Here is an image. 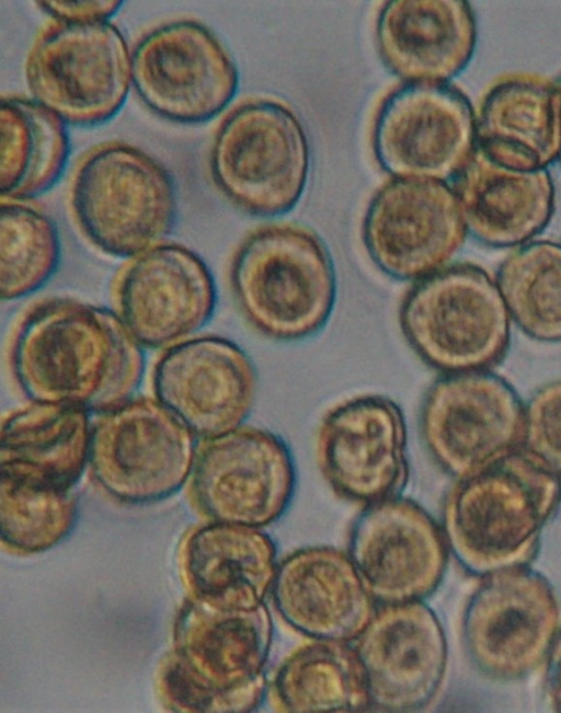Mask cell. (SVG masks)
<instances>
[{
    "mask_svg": "<svg viewBox=\"0 0 561 713\" xmlns=\"http://www.w3.org/2000/svg\"><path fill=\"white\" fill-rule=\"evenodd\" d=\"M142 348L116 312L54 298L18 324L10 365L31 402L101 414L134 396L145 373Z\"/></svg>",
    "mask_w": 561,
    "mask_h": 713,
    "instance_id": "obj_1",
    "label": "cell"
},
{
    "mask_svg": "<svg viewBox=\"0 0 561 713\" xmlns=\"http://www.w3.org/2000/svg\"><path fill=\"white\" fill-rule=\"evenodd\" d=\"M561 501V476L522 448L458 480L442 529L459 565L473 576L526 566Z\"/></svg>",
    "mask_w": 561,
    "mask_h": 713,
    "instance_id": "obj_2",
    "label": "cell"
},
{
    "mask_svg": "<svg viewBox=\"0 0 561 713\" xmlns=\"http://www.w3.org/2000/svg\"><path fill=\"white\" fill-rule=\"evenodd\" d=\"M229 274L241 313L268 338H308L334 310L333 258L320 235L302 225L273 223L253 231L237 249Z\"/></svg>",
    "mask_w": 561,
    "mask_h": 713,
    "instance_id": "obj_3",
    "label": "cell"
},
{
    "mask_svg": "<svg viewBox=\"0 0 561 713\" xmlns=\"http://www.w3.org/2000/svg\"><path fill=\"white\" fill-rule=\"evenodd\" d=\"M70 204L90 243L123 258L163 243L178 211L170 172L149 153L121 141L98 146L81 160Z\"/></svg>",
    "mask_w": 561,
    "mask_h": 713,
    "instance_id": "obj_4",
    "label": "cell"
},
{
    "mask_svg": "<svg viewBox=\"0 0 561 713\" xmlns=\"http://www.w3.org/2000/svg\"><path fill=\"white\" fill-rule=\"evenodd\" d=\"M211 179L249 215L273 218L299 203L308 184L310 149L296 113L274 99H252L222 119L209 154Z\"/></svg>",
    "mask_w": 561,
    "mask_h": 713,
    "instance_id": "obj_5",
    "label": "cell"
},
{
    "mask_svg": "<svg viewBox=\"0 0 561 713\" xmlns=\"http://www.w3.org/2000/svg\"><path fill=\"white\" fill-rule=\"evenodd\" d=\"M510 321L497 283L471 264L445 266L417 280L399 310L411 348L445 375L495 365L508 345Z\"/></svg>",
    "mask_w": 561,
    "mask_h": 713,
    "instance_id": "obj_6",
    "label": "cell"
},
{
    "mask_svg": "<svg viewBox=\"0 0 561 713\" xmlns=\"http://www.w3.org/2000/svg\"><path fill=\"white\" fill-rule=\"evenodd\" d=\"M199 611L203 620L195 607L181 620L180 660L167 672L170 693L194 710L259 708L267 691L264 667L273 640L267 607L232 610L206 601Z\"/></svg>",
    "mask_w": 561,
    "mask_h": 713,
    "instance_id": "obj_7",
    "label": "cell"
},
{
    "mask_svg": "<svg viewBox=\"0 0 561 713\" xmlns=\"http://www.w3.org/2000/svg\"><path fill=\"white\" fill-rule=\"evenodd\" d=\"M25 78L34 100L65 123L95 126L123 107L131 85V54L110 21H54L31 47Z\"/></svg>",
    "mask_w": 561,
    "mask_h": 713,
    "instance_id": "obj_8",
    "label": "cell"
},
{
    "mask_svg": "<svg viewBox=\"0 0 561 713\" xmlns=\"http://www.w3.org/2000/svg\"><path fill=\"white\" fill-rule=\"evenodd\" d=\"M196 439L158 400L133 396L98 414L89 465L116 499L150 503L175 493L191 476Z\"/></svg>",
    "mask_w": 561,
    "mask_h": 713,
    "instance_id": "obj_9",
    "label": "cell"
},
{
    "mask_svg": "<svg viewBox=\"0 0 561 713\" xmlns=\"http://www.w3.org/2000/svg\"><path fill=\"white\" fill-rule=\"evenodd\" d=\"M131 84L156 115L205 123L233 100L239 73L228 49L199 21L183 19L146 33L131 51Z\"/></svg>",
    "mask_w": 561,
    "mask_h": 713,
    "instance_id": "obj_10",
    "label": "cell"
},
{
    "mask_svg": "<svg viewBox=\"0 0 561 713\" xmlns=\"http://www.w3.org/2000/svg\"><path fill=\"white\" fill-rule=\"evenodd\" d=\"M559 620L558 598L543 575L527 565L496 571L483 576L466 606L465 646L488 677L518 680L548 656Z\"/></svg>",
    "mask_w": 561,
    "mask_h": 713,
    "instance_id": "obj_11",
    "label": "cell"
},
{
    "mask_svg": "<svg viewBox=\"0 0 561 713\" xmlns=\"http://www.w3.org/2000/svg\"><path fill=\"white\" fill-rule=\"evenodd\" d=\"M295 487L291 451L271 430L242 425L197 448L191 495L211 521L262 529L286 513Z\"/></svg>",
    "mask_w": 561,
    "mask_h": 713,
    "instance_id": "obj_12",
    "label": "cell"
},
{
    "mask_svg": "<svg viewBox=\"0 0 561 713\" xmlns=\"http://www.w3.org/2000/svg\"><path fill=\"white\" fill-rule=\"evenodd\" d=\"M523 423L514 389L485 370L445 375L427 390L420 412L428 452L457 480L519 449Z\"/></svg>",
    "mask_w": 561,
    "mask_h": 713,
    "instance_id": "obj_13",
    "label": "cell"
},
{
    "mask_svg": "<svg viewBox=\"0 0 561 713\" xmlns=\"http://www.w3.org/2000/svg\"><path fill=\"white\" fill-rule=\"evenodd\" d=\"M477 146L467 97L447 83H407L382 101L373 129L377 162L394 179L446 182Z\"/></svg>",
    "mask_w": 561,
    "mask_h": 713,
    "instance_id": "obj_14",
    "label": "cell"
},
{
    "mask_svg": "<svg viewBox=\"0 0 561 713\" xmlns=\"http://www.w3.org/2000/svg\"><path fill=\"white\" fill-rule=\"evenodd\" d=\"M467 227L446 182L393 179L374 195L362 234L374 264L398 280H420L447 266Z\"/></svg>",
    "mask_w": 561,
    "mask_h": 713,
    "instance_id": "obj_15",
    "label": "cell"
},
{
    "mask_svg": "<svg viewBox=\"0 0 561 713\" xmlns=\"http://www.w3.org/2000/svg\"><path fill=\"white\" fill-rule=\"evenodd\" d=\"M116 313L146 348L168 349L192 338L213 318L215 279L202 257L163 242L134 257L113 281Z\"/></svg>",
    "mask_w": 561,
    "mask_h": 713,
    "instance_id": "obj_16",
    "label": "cell"
},
{
    "mask_svg": "<svg viewBox=\"0 0 561 713\" xmlns=\"http://www.w3.org/2000/svg\"><path fill=\"white\" fill-rule=\"evenodd\" d=\"M316 455L324 480L346 501L366 506L400 496L409 478L401 407L381 394L339 403L320 422Z\"/></svg>",
    "mask_w": 561,
    "mask_h": 713,
    "instance_id": "obj_17",
    "label": "cell"
},
{
    "mask_svg": "<svg viewBox=\"0 0 561 713\" xmlns=\"http://www.w3.org/2000/svg\"><path fill=\"white\" fill-rule=\"evenodd\" d=\"M348 555L376 602L423 601L439 586L449 549L435 519L400 496L366 505L350 533Z\"/></svg>",
    "mask_w": 561,
    "mask_h": 713,
    "instance_id": "obj_18",
    "label": "cell"
},
{
    "mask_svg": "<svg viewBox=\"0 0 561 713\" xmlns=\"http://www.w3.org/2000/svg\"><path fill=\"white\" fill-rule=\"evenodd\" d=\"M152 390L156 400L206 440L243 425L255 402L257 377L241 347L206 335L163 352L152 370Z\"/></svg>",
    "mask_w": 561,
    "mask_h": 713,
    "instance_id": "obj_19",
    "label": "cell"
},
{
    "mask_svg": "<svg viewBox=\"0 0 561 713\" xmlns=\"http://www.w3.org/2000/svg\"><path fill=\"white\" fill-rule=\"evenodd\" d=\"M356 640L371 708L414 712L433 701L446 671L447 642L427 605H383Z\"/></svg>",
    "mask_w": 561,
    "mask_h": 713,
    "instance_id": "obj_20",
    "label": "cell"
},
{
    "mask_svg": "<svg viewBox=\"0 0 561 713\" xmlns=\"http://www.w3.org/2000/svg\"><path fill=\"white\" fill-rule=\"evenodd\" d=\"M272 596L279 616L312 640H356L375 613L348 553L332 547H308L277 566Z\"/></svg>",
    "mask_w": 561,
    "mask_h": 713,
    "instance_id": "obj_21",
    "label": "cell"
},
{
    "mask_svg": "<svg viewBox=\"0 0 561 713\" xmlns=\"http://www.w3.org/2000/svg\"><path fill=\"white\" fill-rule=\"evenodd\" d=\"M470 5L456 0H393L376 23L386 68L407 83H446L470 61L476 45Z\"/></svg>",
    "mask_w": 561,
    "mask_h": 713,
    "instance_id": "obj_22",
    "label": "cell"
},
{
    "mask_svg": "<svg viewBox=\"0 0 561 713\" xmlns=\"http://www.w3.org/2000/svg\"><path fill=\"white\" fill-rule=\"evenodd\" d=\"M467 230L492 246L527 242L548 223L554 202L546 169L503 164L476 146L454 186Z\"/></svg>",
    "mask_w": 561,
    "mask_h": 713,
    "instance_id": "obj_23",
    "label": "cell"
},
{
    "mask_svg": "<svg viewBox=\"0 0 561 713\" xmlns=\"http://www.w3.org/2000/svg\"><path fill=\"white\" fill-rule=\"evenodd\" d=\"M183 553L197 590L215 607L254 609L272 591L276 547L261 528L211 521L188 534Z\"/></svg>",
    "mask_w": 561,
    "mask_h": 713,
    "instance_id": "obj_24",
    "label": "cell"
},
{
    "mask_svg": "<svg viewBox=\"0 0 561 713\" xmlns=\"http://www.w3.org/2000/svg\"><path fill=\"white\" fill-rule=\"evenodd\" d=\"M476 128L477 146L496 161L545 169L561 149L554 85L535 76L502 80L481 103Z\"/></svg>",
    "mask_w": 561,
    "mask_h": 713,
    "instance_id": "obj_25",
    "label": "cell"
},
{
    "mask_svg": "<svg viewBox=\"0 0 561 713\" xmlns=\"http://www.w3.org/2000/svg\"><path fill=\"white\" fill-rule=\"evenodd\" d=\"M89 414L39 402L10 412L1 424V473L71 488L89 464Z\"/></svg>",
    "mask_w": 561,
    "mask_h": 713,
    "instance_id": "obj_26",
    "label": "cell"
},
{
    "mask_svg": "<svg viewBox=\"0 0 561 713\" xmlns=\"http://www.w3.org/2000/svg\"><path fill=\"white\" fill-rule=\"evenodd\" d=\"M70 153L65 122L35 101L3 96L0 106V193L22 200L49 191Z\"/></svg>",
    "mask_w": 561,
    "mask_h": 713,
    "instance_id": "obj_27",
    "label": "cell"
},
{
    "mask_svg": "<svg viewBox=\"0 0 561 713\" xmlns=\"http://www.w3.org/2000/svg\"><path fill=\"white\" fill-rule=\"evenodd\" d=\"M273 708L286 713L360 712L371 708L363 667L347 642L313 640L279 665Z\"/></svg>",
    "mask_w": 561,
    "mask_h": 713,
    "instance_id": "obj_28",
    "label": "cell"
},
{
    "mask_svg": "<svg viewBox=\"0 0 561 713\" xmlns=\"http://www.w3.org/2000/svg\"><path fill=\"white\" fill-rule=\"evenodd\" d=\"M497 286L511 319L529 337L561 342V244L529 242L501 265Z\"/></svg>",
    "mask_w": 561,
    "mask_h": 713,
    "instance_id": "obj_29",
    "label": "cell"
},
{
    "mask_svg": "<svg viewBox=\"0 0 561 713\" xmlns=\"http://www.w3.org/2000/svg\"><path fill=\"white\" fill-rule=\"evenodd\" d=\"M56 225L41 209L22 200L0 206V295L22 299L41 289L60 262Z\"/></svg>",
    "mask_w": 561,
    "mask_h": 713,
    "instance_id": "obj_30",
    "label": "cell"
},
{
    "mask_svg": "<svg viewBox=\"0 0 561 713\" xmlns=\"http://www.w3.org/2000/svg\"><path fill=\"white\" fill-rule=\"evenodd\" d=\"M0 508L3 543L24 552L55 545L77 518L70 488L7 473H1Z\"/></svg>",
    "mask_w": 561,
    "mask_h": 713,
    "instance_id": "obj_31",
    "label": "cell"
},
{
    "mask_svg": "<svg viewBox=\"0 0 561 713\" xmlns=\"http://www.w3.org/2000/svg\"><path fill=\"white\" fill-rule=\"evenodd\" d=\"M520 448L561 476V379L539 388L524 406Z\"/></svg>",
    "mask_w": 561,
    "mask_h": 713,
    "instance_id": "obj_32",
    "label": "cell"
},
{
    "mask_svg": "<svg viewBox=\"0 0 561 713\" xmlns=\"http://www.w3.org/2000/svg\"><path fill=\"white\" fill-rule=\"evenodd\" d=\"M39 9L61 22L108 21L122 8V1H38Z\"/></svg>",
    "mask_w": 561,
    "mask_h": 713,
    "instance_id": "obj_33",
    "label": "cell"
},
{
    "mask_svg": "<svg viewBox=\"0 0 561 713\" xmlns=\"http://www.w3.org/2000/svg\"><path fill=\"white\" fill-rule=\"evenodd\" d=\"M546 693L550 705L561 712V631L558 632L547 656Z\"/></svg>",
    "mask_w": 561,
    "mask_h": 713,
    "instance_id": "obj_34",
    "label": "cell"
},
{
    "mask_svg": "<svg viewBox=\"0 0 561 713\" xmlns=\"http://www.w3.org/2000/svg\"><path fill=\"white\" fill-rule=\"evenodd\" d=\"M556 92H557V100H558V113H559V127H560V141H561V78L559 82L554 85ZM559 159L561 161V149H560V154Z\"/></svg>",
    "mask_w": 561,
    "mask_h": 713,
    "instance_id": "obj_35",
    "label": "cell"
}]
</instances>
